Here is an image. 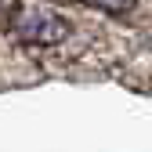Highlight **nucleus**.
I'll list each match as a JSON object with an SVG mask.
<instances>
[{"label":"nucleus","mask_w":152,"mask_h":152,"mask_svg":"<svg viewBox=\"0 0 152 152\" xmlns=\"http://www.w3.org/2000/svg\"><path fill=\"white\" fill-rule=\"evenodd\" d=\"M7 29L18 36L22 44H33V47H54V44H62L65 36H69V22L58 15V11H51L44 4H18L7 18Z\"/></svg>","instance_id":"nucleus-1"},{"label":"nucleus","mask_w":152,"mask_h":152,"mask_svg":"<svg viewBox=\"0 0 152 152\" xmlns=\"http://www.w3.org/2000/svg\"><path fill=\"white\" fill-rule=\"evenodd\" d=\"M15 7H18V0H0V22H7Z\"/></svg>","instance_id":"nucleus-3"},{"label":"nucleus","mask_w":152,"mask_h":152,"mask_svg":"<svg viewBox=\"0 0 152 152\" xmlns=\"http://www.w3.org/2000/svg\"><path fill=\"white\" fill-rule=\"evenodd\" d=\"M76 4H87V7H98L105 15H127L138 0H76Z\"/></svg>","instance_id":"nucleus-2"}]
</instances>
